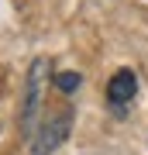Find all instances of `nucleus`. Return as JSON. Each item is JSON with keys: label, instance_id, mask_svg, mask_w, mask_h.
<instances>
[{"label": "nucleus", "instance_id": "f257e3e1", "mask_svg": "<svg viewBox=\"0 0 148 155\" xmlns=\"http://www.w3.org/2000/svg\"><path fill=\"white\" fill-rule=\"evenodd\" d=\"M48 79H52V62H48V59H35L31 69H28L24 107H21V131H24V134L35 131V121H38L41 97H45V90H48Z\"/></svg>", "mask_w": 148, "mask_h": 155}, {"label": "nucleus", "instance_id": "20e7f679", "mask_svg": "<svg viewBox=\"0 0 148 155\" xmlns=\"http://www.w3.org/2000/svg\"><path fill=\"white\" fill-rule=\"evenodd\" d=\"M79 83H83V76H79V72H59V76H55V86H59L62 93H76Z\"/></svg>", "mask_w": 148, "mask_h": 155}, {"label": "nucleus", "instance_id": "7ed1b4c3", "mask_svg": "<svg viewBox=\"0 0 148 155\" xmlns=\"http://www.w3.org/2000/svg\"><path fill=\"white\" fill-rule=\"evenodd\" d=\"M138 93V76L131 69H117L114 76H110V83H107V100L114 107H124V104H131Z\"/></svg>", "mask_w": 148, "mask_h": 155}, {"label": "nucleus", "instance_id": "f03ea898", "mask_svg": "<svg viewBox=\"0 0 148 155\" xmlns=\"http://www.w3.org/2000/svg\"><path fill=\"white\" fill-rule=\"evenodd\" d=\"M66 134H69V110L52 114L48 121H45L41 134H38V145H35L31 155H48V152H55L62 141H66Z\"/></svg>", "mask_w": 148, "mask_h": 155}]
</instances>
